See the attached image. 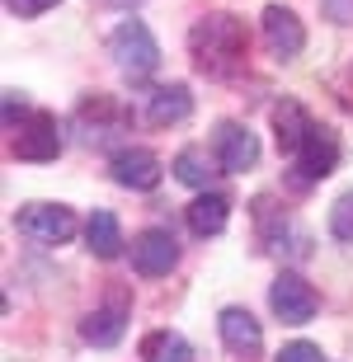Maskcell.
<instances>
[{
  "instance_id": "cell-1",
  "label": "cell",
  "mask_w": 353,
  "mask_h": 362,
  "mask_svg": "<svg viewBox=\"0 0 353 362\" xmlns=\"http://www.w3.org/2000/svg\"><path fill=\"white\" fill-rule=\"evenodd\" d=\"M189 57L203 76H217V81L241 76L245 62H250L245 19H236V14H203V19L189 28Z\"/></svg>"
},
{
  "instance_id": "cell-2",
  "label": "cell",
  "mask_w": 353,
  "mask_h": 362,
  "mask_svg": "<svg viewBox=\"0 0 353 362\" xmlns=\"http://www.w3.org/2000/svg\"><path fill=\"white\" fill-rule=\"evenodd\" d=\"M109 57L127 81H146L151 71L161 66V42L141 19H122L109 33Z\"/></svg>"
},
{
  "instance_id": "cell-3",
  "label": "cell",
  "mask_w": 353,
  "mask_h": 362,
  "mask_svg": "<svg viewBox=\"0 0 353 362\" xmlns=\"http://www.w3.org/2000/svg\"><path fill=\"white\" fill-rule=\"evenodd\" d=\"M14 230L33 245H66L76 235V212L62 202H28L14 212Z\"/></svg>"
},
{
  "instance_id": "cell-4",
  "label": "cell",
  "mask_w": 353,
  "mask_h": 362,
  "mask_svg": "<svg viewBox=\"0 0 353 362\" xmlns=\"http://www.w3.org/2000/svg\"><path fill=\"white\" fill-rule=\"evenodd\" d=\"M14 160H28V165H47L62 156V127H57L52 113H28V122L14 132L10 141Z\"/></svg>"
},
{
  "instance_id": "cell-5",
  "label": "cell",
  "mask_w": 353,
  "mask_h": 362,
  "mask_svg": "<svg viewBox=\"0 0 353 362\" xmlns=\"http://www.w3.org/2000/svg\"><path fill=\"white\" fill-rule=\"evenodd\" d=\"M269 306H273V315H278L283 325H306L320 301H316L311 282L301 278V273L283 269L278 278H273V287H269Z\"/></svg>"
},
{
  "instance_id": "cell-6",
  "label": "cell",
  "mask_w": 353,
  "mask_h": 362,
  "mask_svg": "<svg viewBox=\"0 0 353 362\" xmlns=\"http://www.w3.org/2000/svg\"><path fill=\"white\" fill-rule=\"evenodd\" d=\"M212 156H217L221 175H245L259 165V136L245 127V122H217V136H212Z\"/></svg>"
},
{
  "instance_id": "cell-7",
  "label": "cell",
  "mask_w": 353,
  "mask_h": 362,
  "mask_svg": "<svg viewBox=\"0 0 353 362\" xmlns=\"http://www.w3.org/2000/svg\"><path fill=\"white\" fill-rule=\"evenodd\" d=\"M335 165H340V136L330 132L325 122H316V127H311V136L301 141V151L292 156L297 184H316V179L335 175Z\"/></svg>"
},
{
  "instance_id": "cell-8",
  "label": "cell",
  "mask_w": 353,
  "mask_h": 362,
  "mask_svg": "<svg viewBox=\"0 0 353 362\" xmlns=\"http://www.w3.org/2000/svg\"><path fill=\"white\" fill-rule=\"evenodd\" d=\"M179 264V240L165 226H146L141 235H132V269L141 278H165Z\"/></svg>"
},
{
  "instance_id": "cell-9",
  "label": "cell",
  "mask_w": 353,
  "mask_h": 362,
  "mask_svg": "<svg viewBox=\"0 0 353 362\" xmlns=\"http://www.w3.org/2000/svg\"><path fill=\"white\" fill-rule=\"evenodd\" d=\"M109 170H113V184L132 188V193H151V188L161 184V175H165L161 160H156V151H146V146H122V151H113Z\"/></svg>"
},
{
  "instance_id": "cell-10",
  "label": "cell",
  "mask_w": 353,
  "mask_h": 362,
  "mask_svg": "<svg viewBox=\"0 0 353 362\" xmlns=\"http://www.w3.org/2000/svg\"><path fill=\"white\" fill-rule=\"evenodd\" d=\"M217 329H221L226 353H236L241 362H255L259 353H264V329H259V320L245 306H226L217 315Z\"/></svg>"
},
{
  "instance_id": "cell-11",
  "label": "cell",
  "mask_w": 353,
  "mask_h": 362,
  "mask_svg": "<svg viewBox=\"0 0 353 362\" xmlns=\"http://www.w3.org/2000/svg\"><path fill=\"white\" fill-rule=\"evenodd\" d=\"M264 47H269L278 62H292V57L306 47V28L287 5H269L264 10Z\"/></svg>"
},
{
  "instance_id": "cell-12",
  "label": "cell",
  "mask_w": 353,
  "mask_h": 362,
  "mask_svg": "<svg viewBox=\"0 0 353 362\" xmlns=\"http://www.w3.org/2000/svg\"><path fill=\"white\" fill-rule=\"evenodd\" d=\"M189 113H193L189 85H156V90L146 94V104H141V118H146L151 127H175V122H184Z\"/></svg>"
},
{
  "instance_id": "cell-13",
  "label": "cell",
  "mask_w": 353,
  "mask_h": 362,
  "mask_svg": "<svg viewBox=\"0 0 353 362\" xmlns=\"http://www.w3.org/2000/svg\"><path fill=\"white\" fill-rule=\"evenodd\" d=\"M76 118L90 127V132H85V141H95V146H99V141H109L113 132H122V127H127V108H118L113 99H104V94H90V99L76 108Z\"/></svg>"
},
{
  "instance_id": "cell-14",
  "label": "cell",
  "mask_w": 353,
  "mask_h": 362,
  "mask_svg": "<svg viewBox=\"0 0 353 362\" xmlns=\"http://www.w3.org/2000/svg\"><path fill=\"white\" fill-rule=\"evenodd\" d=\"M311 127H316V118L297 104V99L273 104V136H278V151H283V156H297L301 141L311 136Z\"/></svg>"
},
{
  "instance_id": "cell-15",
  "label": "cell",
  "mask_w": 353,
  "mask_h": 362,
  "mask_svg": "<svg viewBox=\"0 0 353 362\" xmlns=\"http://www.w3.org/2000/svg\"><path fill=\"white\" fill-rule=\"evenodd\" d=\"M184 216H189V230H193V235H221V230H226V221H231V202L207 188V193H198V198L189 202V212H184Z\"/></svg>"
},
{
  "instance_id": "cell-16",
  "label": "cell",
  "mask_w": 353,
  "mask_h": 362,
  "mask_svg": "<svg viewBox=\"0 0 353 362\" xmlns=\"http://www.w3.org/2000/svg\"><path fill=\"white\" fill-rule=\"evenodd\" d=\"M122 329H127V306H99L81 320V339L95 344V349H113L122 339Z\"/></svg>"
},
{
  "instance_id": "cell-17",
  "label": "cell",
  "mask_w": 353,
  "mask_h": 362,
  "mask_svg": "<svg viewBox=\"0 0 353 362\" xmlns=\"http://www.w3.org/2000/svg\"><path fill=\"white\" fill-rule=\"evenodd\" d=\"M217 175H221L217 156H207L203 146H184L175 156V179H179V184H189V188H198V193H207Z\"/></svg>"
},
{
  "instance_id": "cell-18",
  "label": "cell",
  "mask_w": 353,
  "mask_h": 362,
  "mask_svg": "<svg viewBox=\"0 0 353 362\" xmlns=\"http://www.w3.org/2000/svg\"><path fill=\"white\" fill-rule=\"evenodd\" d=\"M85 245L95 259H118L122 255V230H118V216L113 212H95L85 221Z\"/></svg>"
},
{
  "instance_id": "cell-19",
  "label": "cell",
  "mask_w": 353,
  "mask_h": 362,
  "mask_svg": "<svg viewBox=\"0 0 353 362\" xmlns=\"http://www.w3.org/2000/svg\"><path fill=\"white\" fill-rule=\"evenodd\" d=\"M141 362H193V349L175 329H151L141 339Z\"/></svg>"
},
{
  "instance_id": "cell-20",
  "label": "cell",
  "mask_w": 353,
  "mask_h": 362,
  "mask_svg": "<svg viewBox=\"0 0 353 362\" xmlns=\"http://www.w3.org/2000/svg\"><path fill=\"white\" fill-rule=\"evenodd\" d=\"M330 235L340 245H353V193H340L330 207Z\"/></svg>"
},
{
  "instance_id": "cell-21",
  "label": "cell",
  "mask_w": 353,
  "mask_h": 362,
  "mask_svg": "<svg viewBox=\"0 0 353 362\" xmlns=\"http://www.w3.org/2000/svg\"><path fill=\"white\" fill-rule=\"evenodd\" d=\"M278 362H325V353L316 349V344H306V339H292V344H283Z\"/></svg>"
},
{
  "instance_id": "cell-22",
  "label": "cell",
  "mask_w": 353,
  "mask_h": 362,
  "mask_svg": "<svg viewBox=\"0 0 353 362\" xmlns=\"http://www.w3.org/2000/svg\"><path fill=\"white\" fill-rule=\"evenodd\" d=\"M10 5L14 19H38V14H47L52 5H62V0H5Z\"/></svg>"
},
{
  "instance_id": "cell-23",
  "label": "cell",
  "mask_w": 353,
  "mask_h": 362,
  "mask_svg": "<svg viewBox=\"0 0 353 362\" xmlns=\"http://www.w3.org/2000/svg\"><path fill=\"white\" fill-rule=\"evenodd\" d=\"M330 24H353V0H320Z\"/></svg>"
},
{
  "instance_id": "cell-24",
  "label": "cell",
  "mask_w": 353,
  "mask_h": 362,
  "mask_svg": "<svg viewBox=\"0 0 353 362\" xmlns=\"http://www.w3.org/2000/svg\"><path fill=\"white\" fill-rule=\"evenodd\" d=\"M24 108H28L24 90H5V127H14V113H24Z\"/></svg>"
},
{
  "instance_id": "cell-25",
  "label": "cell",
  "mask_w": 353,
  "mask_h": 362,
  "mask_svg": "<svg viewBox=\"0 0 353 362\" xmlns=\"http://www.w3.org/2000/svg\"><path fill=\"white\" fill-rule=\"evenodd\" d=\"M109 5H122V10H127V5H141V0H109Z\"/></svg>"
}]
</instances>
